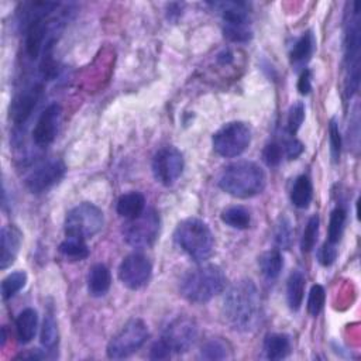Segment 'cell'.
<instances>
[{"mask_svg":"<svg viewBox=\"0 0 361 361\" xmlns=\"http://www.w3.org/2000/svg\"><path fill=\"white\" fill-rule=\"evenodd\" d=\"M223 313L227 323L240 332L255 327L260 318V295L251 280L237 281L225 297Z\"/></svg>","mask_w":361,"mask_h":361,"instance_id":"6da1fadb","label":"cell"},{"mask_svg":"<svg viewBox=\"0 0 361 361\" xmlns=\"http://www.w3.org/2000/svg\"><path fill=\"white\" fill-rule=\"evenodd\" d=\"M267 184L264 169L253 161H237L227 165L220 178L219 187L229 195L240 199L261 194Z\"/></svg>","mask_w":361,"mask_h":361,"instance_id":"7a4b0ae2","label":"cell"},{"mask_svg":"<svg viewBox=\"0 0 361 361\" xmlns=\"http://www.w3.org/2000/svg\"><path fill=\"white\" fill-rule=\"evenodd\" d=\"M226 276L223 269L215 264L201 265L180 281V294L192 304H206L223 292Z\"/></svg>","mask_w":361,"mask_h":361,"instance_id":"3957f363","label":"cell"},{"mask_svg":"<svg viewBox=\"0 0 361 361\" xmlns=\"http://www.w3.org/2000/svg\"><path fill=\"white\" fill-rule=\"evenodd\" d=\"M175 241L195 262H205L215 250V236L201 219L190 218L180 222L175 230Z\"/></svg>","mask_w":361,"mask_h":361,"instance_id":"277c9868","label":"cell"},{"mask_svg":"<svg viewBox=\"0 0 361 361\" xmlns=\"http://www.w3.org/2000/svg\"><path fill=\"white\" fill-rule=\"evenodd\" d=\"M354 10L348 22L346 23V36H344V61H346V94L353 97L360 85V9L358 3L353 5Z\"/></svg>","mask_w":361,"mask_h":361,"instance_id":"5b68a950","label":"cell"},{"mask_svg":"<svg viewBox=\"0 0 361 361\" xmlns=\"http://www.w3.org/2000/svg\"><path fill=\"white\" fill-rule=\"evenodd\" d=\"M105 225L104 212L94 204L83 202L72 208L65 218V233L83 240L97 236Z\"/></svg>","mask_w":361,"mask_h":361,"instance_id":"8992f818","label":"cell"},{"mask_svg":"<svg viewBox=\"0 0 361 361\" xmlns=\"http://www.w3.org/2000/svg\"><path fill=\"white\" fill-rule=\"evenodd\" d=\"M215 151L225 158L241 155L251 143V129L244 122H230L220 127L212 139Z\"/></svg>","mask_w":361,"mask_h":361,"instance_id":"52a82bcc","label":"cell"},{"mask_svg":"<svg viewBox=\"0 0 361 361\" xmlns=\"http://www.w3.org/2000/svg\"><path fill=\"white\" fill-rule=\"evenodd\" d=\"M148 339L147 325L141 319L129 320L123 329L109 341L108 357L113 360L127 358L140 350Z\"/></svg>","mask_w":361,"mask_h":361,"instance_id":"ba28073f","label":"cell"},{"mask_svg":"<svg viewBox=\"0 0 361 361\" xmlns=\"http://www.w3.org/2000/svg\"><path fill=\"white\" fill-rule=\"evenodd\" d=\"M160 233V216L154 209H144L141 215L127 220L123 229L125 240L134 248L151 247Z\"/></svg>","mask_w":361,"mask_h":361,"instance_id":"9c48e42d","label":"cell"},{"mask_svg":"<svg viewBox=\"0 0 361 361\" xmlns=\"http://www.w3.org/2000/svg\"><path fill=\"white\" fill-rule=\"evenodd\" d=\"M184 155L178 148L167 146L158 150L153 158V174L164 187L174 185L184 172Z\"/></svg>","mask_w":361,"mask_h":361,"instance_id":"30bf717a","label":"cell"},{"mask_svg":"<svg viewBox=\"0 0 361 361\" xmlns=\"http://www.w3.org/2000/svg\"><path fill=\"white\" fill-rule=\"evenodd\" d=\"M66 168L58 158L38 162L26 176V187L31 194H43L57 185L64 178Z\"/></svg>","mask_w":361,"mask_h":361,"instance_id":"8fae6325","label":"cell"},{"mask_svg":"<svg viewBox=\"0 0 361 361\" xmlns=\"http://www.w3.org/2000/svg\"><path fill=\"white\" fill-rule=\"evenodd\" d=\"M197 337V323L187 316H179L165 327L161 339L168 344L172 353H184L194 346Z\"/></svg>","mask_w":361,"mask_h":361,"instance_id":"7c38bea8","label":"cell"},{"mask_svg":"<svg viewBox=\"0 0 361 361\" xmlns=\"http://www.w3.org/2000/svg\"><path fill=\"white\" fill-rule=\"evenodd\" d=\"M151 273L153 265L150 260L140 253H133L127 255L119 267L120 281L125 287L133 291L143 288L150 281Z\"/></svg>","mask_w":361,"mask_h":361,"instance_id":"4fadbf2b","label":"cell"},{"mask_svg":"<svg viewBox=\"0 0 361 361\" xmlns=\"http://www.w3.org/2000/svg\"><path fill=\"white\" fill-rule=\"evenodd\" d=\"M61 106L58 104H51L40 115L33 130V140L38 147H47L54 143L61 123Z\"/></svg>","mask_w":361,"mask_h":361,"instance_id":"5bb4252c","label":"cell"},{"mask_svg":"<svg viewBox=\"0 0 361 361\" xmlns=\"http://www.w3.org/2000/svg\"><path fill=\"white\" fill-rule=\"evenodd\" d=\"M43 95V86L34 85L29 89L22 90V92L13 99L10 105V119L15 125L20 126L24 125L30 116L33 115L34 109L37 108Z\"/></svg>","mask_w":361,"mask_h":361,"instance_id":"9a60e30c","label":"cell"},{"mask_svg":"<svg viewBox=\"0 0 361 361\" xmlns=\"http://www.w3.org/2000/svg\"><path fill=\"white\" fill-rule=\"evenodd\" d=\"M0 240H2V251H0V268H9L17 258L23 241V233L15 225H8L2 229L0 233Z\"/></svg>","mask_w":361,"mask_h":361,"instance_id":"2e32d148","label":"cell"},{"mask_svg":"<svg viewBox=\"0 0 361 361\" xmlns=\"http://www.w3.org/2000/svg\"><path fill=\"white\" fill-rule=\"evenodd\" d=\"M112 285L111 271L104 264H95L89 269L87 276V290L92 297H105Z\"/></svg>","mask_w":361,"mask_h":361,"instance_id":"e0dca14e","label":"cell"},{"mask_svg":"<svg viewBox=\"0 0 361 361\" xmlns=\"http://www.w3.org/2000/svg\"><path fill=\"white\" fill-rule=\"evenodd\" d=\"M264 351L269 360H283L291 353V339L283 333L268 334L264 340Z\"/></svg>","mask_w":361,"mask_h":361,"instance_id":"ac0fdd59","label":"cell"},{"mask_svg":"<svg viewBox=\"0 0 361 361\" xmlns=\"http://www.w3.org/2000/svg\"><path fill=\"white\" fill-rule=\"evenodd\" d=\"M37 326H38V315L37 311L33 308H27L16 319V333L17 339L20 343L26 344L30 343L36 333H37Z\"/></svg>","mask_w":361,"mask_h":361,"instance_id":"d6986e66","label":"cell"},{"mask_svg":"<svg viewBox=\"0 0 361 361\" xmlns=\"http://www.w3.org/2000/svg\"><path fill=\"white\" fill-rule=\"evenodd\" d=\"M258 265L262 276L273 281L277 280L281 274V271L284 268V258L280 250H268L262 253L258 258Z\"/></svg>","mask_w":361,"mask_h":361,"instance_id":"ffe728a7","label":"cell"},{"mask_svg":"<svg viewBox=\"0 0 361 361\" xmlns=\"http://www.w3.org/2000/svg\"><path fill=\"white\" fill-rule=\"evenodd\" d=\"M146 209V198L140 192H129L120 197L118 201V213L130 220L141 215Z\"/></svg>","mask_w":361,"mask_h":361,"instance_id":"44dd1931","label":"cell"},{"mask_svg":"<svg viewBox=\"0 0 361 361\" xmlns=\"http://www.w3.org/2000/svg\"><path fill=\"white\" fill-rule=\"evenodd\" d=\"M305 276L301 271H294V273L288 278L287 284V301L291 308V311L297 312L301 309L304 297H305Z\"/></svg>","mask_w":361,"mask_h":361,"instance_id":"7402d4cb","label":"cell"},{"mask_svg":"<svg viewBox=\"0 0 361 361\" xmlns=\"http://www.w3.org/2000/svg\"><path fill=\"white\" fill-rule=\"evenodd\" d=\"M313 198V185L308 175H301L297 178L291 191V201L294 206L299 209H306Z\"/></svg>","mask_w":361,"mask_h":361,"instance_id":"603a6c76","label":"cell"},{"mask_svg":"<svg viewBox=\"0 0 361 361\" xmlns=\"http://www.w3.org/2000/svg\"><path fill=\"white\" fill-rule=\"evenodd\" d=\"M313 50H315V37L311 31H306L295 43L291 51V62L295 66H304L311 59Z\"/></svg>","mask_w":361,"mask_h":361,"instance_id":"cb8c5ba5","label":"cell"},{"mask_svg":"<svg viewBox=\"0 0 361 361\" xmlns=\"http://www.w3.org/2000/svg\"><path fill=\"white\" fill-rule=\"evenodd\" d=\"M59 253L69 261H82L89 257L90 251L86 240L66 236V239L59 244Z\"/></svg>","mask_w":361,"mask_h":361,"instance_id":"d4e9b609","label":"cell"},{"mask_svg":"<svg viewBox=\"0 0 361 361\" xmlns=\"http://www.w3.org/2000/svg\"><path fill=\"white\" fill-rule=\"evenodd\" d=\"M220 218L225 225L237 230H246L251 223L250 212L243 206H230L222 212Z\"/></svg>","mask_w":361,"mask_h":361,"instance_id":"484cf974","label":"cell"},{"mask_svg":"<svg viewBox=\"0 0 361 361\" xmlns=\"http://www.w3.org/2000/svg\"><path fill=\"white\" fill-rule=\"evenodd\" d=\"M27 284V274L24 271H16L9 274L2 283V298L3 301H9L17 292H20Z\"/></svg>","mask_w":361,"mask_h":361,"instance_id":"4316f807","label":"cell"},{"mask_svg":"<svg viewBox=\"0 0 361 361\" xmlns=\"http://www.w3.org/2000/svg\"><path fill=\"white\" fill-rule=\"evenodd\" d=\"M225 37L230 43H248L253 38V31L250 23H227L223 27Z\"/></svg>","mask_w":361,"mask_h":361,"instance_id":"83f0119b","label":"cell"},{"mask_svg":"<svg viewBox=\"0 0 361 361\" xmlns=\"http://www.w3.org/2000/svg\"><path fill=\"white\" fill-rule=\"evenodd\" d=\"M346 225V211L343 208H336L330 215L327 241L332 244H337L341 240Z\"/></svg>","mask_w":361,"mask_h":361,"instance_id":"f1b7e54d","label":"cell"},{"mask_svg":"<svg viewBox=\"0 0 361 361\" xmlns=\"http://www.w3.org/2000/svg\"><path fill=\"white\" fill-rule=\"evenodd\" d=\"M41 344L50 351L58 344V327L52 315H47L41 327Z\"/></svg>","mask_w":361,"mask_h":361,"instance_id":"f546056e","label":"cell"},{"mask_svg":"<svg viewBox=\"0 0 361 361\" xmlns=\"http://www.w3.org/2000/svg\"><path fill=\"white\" fill-rule=\"evenodd\" d=\"M229 355V346L220 339L209 340L201 350V357L205 360H223Z\"/></svg>","mask_w":361,"mask_h":361,"instance_id":"4dcf8cb0","label":"cell"},{"mask_svg":"<svg viewBox=\"0 0 361 361\" xmlns=\"http://www.w3.org/2000/svg\"><path fill=\"white\" fill-rule=\"evenodd\" d=\"M318 234H319V218L315 215L308 220L301 239V248L304 253H309L313 250L318 241Z\"/></svg>","mask_w":361,"mask_h":361,"instance_id":"1f68e13d","label":"cell"},{"mask_svg":"<svg viewBox=\"0 0 361 361\" xmlns=\"http://www.w3.org/2000/svg\"><path fill=\"white\" fill-rule=\"evenodd\" d=\"M304 120H305V105L302 102H297L291 106L288 113V120H287L288 133L291 136H295L301 129Z\"/></svg>","mask_w":361,"mask_h":361,"instance_id":"d6a6232c","label":"cell"},{"mask_svg":"<svg viewBox=\"0 0 361 361\" xmlns=\"http://www.w3.org/2000/svg\"><path fill=\"white\" fill-rule=\"evenodd\" d=\"M325 301H326L325 288L318 284L313 285L309 292V298H308V312L312 316H318L325 306Z\"/></svg>","mask_w":361,"mask_h":361,"instance_id":"836d02e7","label":"cell"},{"mask_svg":"<svg viewBox=\"0 0 361 361\" xmlns=\"http://www.w3.org/2000/svg\"><path fill=\"white\" fill-rule=\"evenodd\" d=\"M284 157V150L280 143H269L262 151V160L268 167H277L281 164Z\"/></svg>","mask_w":361,"mask_h":361,"instance_id":"e575fe53","label":"cell"},{"mask_svg":"<svg viewBox=\"0 0 361 361\" xmlns=\"http://www.w3.org/2000/svg\"><path fill=\"white\" fill-rule=\"evenodd\" d=\"M329 140H330V155L334 162H339L341 154V136L339 130V125L334 119L329 123Z\"/></svg>","mask_w":361,"mask_h":361,"instance_id":"d590c367","label":"cell"},{"mask_svg":"<svg viewBox=\"0 0 361 361\" xmlns=\"http://www.w3.org/2000/svg\"><path fill=\"white\" fill-rule=\"evenodd\" d=\"M276 241L280 247L283 248H288L291 246L292 241V227L288 219H283L280 220L278 226H277V232H276Z\"/></svg>","mask_w":361,"mask_h":361,"instance_id":"8d00e7d4","label":"cell"},{"mask_svg":"<svg viewBox=\"0 0 361 361\" xmlns=\"http://www.w3.org/2000/svg\"><path fill=\"white\" fill-rule=\"evenodd\" d=\"M337 244H332L329 241H326L322 248L319 250L318 253V258H319V262L323 265V267H330L336 258H337V248H336Z\"/></svg>","mask_w":361,"mask_h":361,"instance_id":"74e56055","label":"cell"},{"mask_svg":"<svg viewBox=\"0 0 361 361\" xmlns=\"http://www.w3.org/2000/svg\"><path fill=\"white\" fill-rule=\"evenodd\" d=\"M281 146H283L284 154L290 160H295L304 153V144L298 139H295V136H291V139H287Z\"/></svg>","mask_w":361,"mask_h":361,"instance_id":"f35d334b","label":"cell"},{"mask_svg":"<svg viewBox=\"0 0 361 361\" xmlns=\"http://www.w3.org/2000/svg\"><path fill=\"white\" fill-rule=\"evenodd\" d=\"M172 354V350L168 347V344L161 339L155 341L150 350V358L151 360H167Z\"/></svg>","mask_w":361,"mask_h":361,"instance_id":"ab89813d","label":"cell"},{"mask_svg":"<svg viewBox=\"0 0 361 361\" xmlns=\"http://www.w3.org/2000/svg\"><path fill=\"white\" fill-rule=\"evenodd\" d=\"M298 90L301 95H308L312 90V73L309 69H304L298 80Z\"/></svg>","mask_w":361,"mask_h":361,"instance_id":"60d3db41","label":"cell"}]
</instances>
